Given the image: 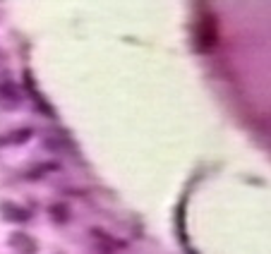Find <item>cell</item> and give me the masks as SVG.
<instances>
[]
</instances>
